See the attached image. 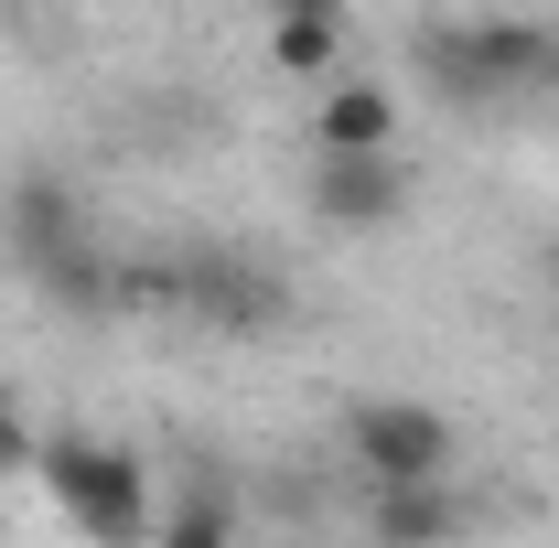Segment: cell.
Instances as JSON below:
<instances>
[{"label": "cell", "mask_w": 559, "mask_h": 548, "mask_svg": "<svg viewBox=\"0 0 559 548\" xmlns=\"http://www.w3.org/2000/svg\"><path fill=\"white\" fill-rule=\"evenodd\" d=\"M0 237L22 248V270L44 301H66V312H119V270L97 259V237H86V215L55 172H22L11 194H0Z\"/></svg>", "instance_id": "6da1fadb"}, {"label": "cell", "mask_w": 559, "mask_h": 548, "mask_svg": "<svg viewBox=\"0 0 559 548\" xmlns=\"http://www.w3.org/2000/svg\"><path fill=\"white\" fill-rule=\"evenodd\" d=\"M119 301H173V312H194L215 334H259V323L290 312V279L270 259H237V248H183V259L119 270Z\"/></svg>", "instance_id": "7a4b0ae2"}, {"label": "cell", "mask_w": 559, "mask_h": 548, "mask_svg": "<svg viewBox=\"0 0 559 548\" xmlns=\"http://www.w3.org/2000/svg\"><path fill=\"white\" fill-rule=\"evenodd\" d=\"M44 484H55V505L75 516V538H97V548L162 538V516H151V474H140V452H119V441H86V430L44 441Z\"/></svg>", "instance_id": "3957f363"}, {"label": "cell", "mask_w": 559, "mask_h": 548, "mask_svg": "<svg viewBox=\"0 0 559 548\" xmlns=\"http://www.w3.org/2000/svg\"><path fill=\"white\" fill-rule=\"evenodd\" d=\"M419 65L452 75V97H495V86H538V75L559 65V33H527V22H419L409 33Z\"/></svg>", "instance_id": "277c9868"}, {"label": "cell", "mask_w": 559, "mask_h": 548, "mask_svg": "<svg viewBox=\"0 0 559 548\" xmlns=\"http://www.w3.org/2000/svg\"><path fill=\"white\" fill-rule=\"evenodd\" d=\"M345 441H355V463H366V484H377V495L452 474V419L430 409V398H355Z\"/></svg>", "instance_id": "5b68a950"}, {"label": "cell", "mask_w": 559, "mask_h": 548, "mask_svg": "<svg viewBox=\"0 0 559 548\" xmlns=\"http://www.w3.org/2000/svg\"><path fill=\"white\" fill-rule=\"evenodd\" d=\"M399 194H409V183H399V162H323V172H312V215H323V226H388V215H399Z\"/></svg>", "instance_id": "8992f818"}, {"label": "cell", "mask_w": 559, "mask_h": 548, "mask_svg": "<svg viewBox=\"0 0 559 548\" xmlns=\"http://www.w3.org/2000/svg\"><path fill=\"white\" fill-rule=\"evenodd\" d=\"M366 538H377V548H452V538H463V495H441V484H399V495L366 505Z\"/></svg>", "instance_id": "52a82bcc"}, {"label": "cell", "mask_w": 559, "mask_h": 548, "mask_svg": "<svg viewBox=\"0 0 559 548\" xmlns=\"http://www.w3.org/2000/svg\"><path fill=\"white\" fill-rule=\"evenodd\" d=\"M399 97L388 86H323V162H388Z\"/></svg>", "instance_id": "ba28073f"}, {"label": "cell", "mask_w": 559, "mask_h": 548, "mask_svg": "<svg viewBox=\"0 0 559 548\" xmlns=\"http://www.w3.org/2000/svg\"><path fill=\"white\" fill-rule=\"evenodd\" d=\"M334 44H345V22H334V11H290V22L270 33V65H280V75H323V65H334Z\"/></svg>", "instance_id": "9c48e42d"}, {"label": "cell", "mask_w": 559, "mask_h": 548, "mask_svg": "<svg viewBox=\"0 0 559 548\" xmlns=\"http://www.w3.org/2000/svg\"><path fill=\"white\" fill-rule=\"evenodd\" d=\"M237 538V516H226V495H183V505H173V516H162V548H226Z\"/></svg>", "instance_id": "30bf717a"}, {"label": "cell", "mask_w": 559, "mask_h": 548, "mask_svg": "<svg viewBox=\"0 0 559 548\" xmlns=\"http://www.w3.org/2000/svg\"><path fill=\"white\" fill-rule=\"evenodd\" d=\"M22 463H44V441H33V419L0 398V474H22Z\"/></svg>", "instance_id": "8fae6325"}]
</instances>
